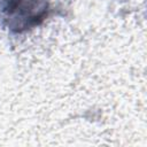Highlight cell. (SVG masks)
Segmentation results:
<instances>
[{
    "instance_id": "obj_1",
    "label": "cell",
    "mask_w": 147,
    "mask_h": 147,
    "mask_svg": "<svg viewBox=\"0 0 147 147\" xmlns=\"http://www.w3.org/2000/svg\"><path fill=\"white\" fill-rule=\"evenodd\" d=\"M48 0H0V22L13 32L39 25L48 14Z\"/></svg>"
}]
</instances>
